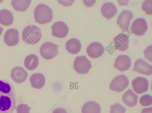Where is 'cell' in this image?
Returning a JSON list of instances; mask_svg holds the SVG:
<instances>
[{"label":"cell","instance_id":"obj_1","mask_svg":"<svg viewBox=\"0 0 152 113\" xmlns=\"http://www.w3.org/2000/svg\"><path fill=\"white\" fill-rule=\"evenodd\" d=\"M16 99L12 84L0 80V113H13L16 108Z\"/></svg>","mask_w":152,"mask_h":113},{"label":"cell","instance_id":"obj_2","mask_svg":"<svg viewBox=\"0 0 152 113\" xmlns=\"http://www.w3.org/2000/svg\"><path fill=\"white\" fill-rule=\"evenodd\" d=\"M34 15L36 22L41 24H46L52 20L53 10L45 4H39L34 9Z\"/></svg>","mask_w":152,"mask_h":113},{"label":"cell","instance_id":"obj_3","mask_svg":"<svg viewBox=\"0 0 152 113\" xmlns=\"http://www.w3.org/2000/svg\"><path fill=\"white\" fill-rule=\"evenodd\" d=\"M42 33L39 27L34 25H29L25 27L22 32V38L26 43L33 45L40 40Z\"/></svg>","mask_w":152,"mask_h":113},{"label":"cell","instance_id":"obj_4","mask_svg":"<svg viewBox=\"0 0 152 113\" xmlns=\"http://www.w3.org/2000/svg\"><path fill=\"white\" fill-rule=\"evenodd\" d=\"M58 45L53 43L47 42L41 45L39 52L41 56L44 59L49 60L52 59L58 54Z\"/></svg>","mask_w":152,"mask_h":113},{"label":"cell","instance_id":"obj_5","mask_svg":"<svg viewBox=\"0 0 152 113\" xmlns=\"http://www.w3.org/2000/svg\"><path fill=\"white\" fill-rule=\"evenodd\" d=\"M73 67L77 73L84 74L88 73L92 65L90 60L85 56H79L75 60Z\"/></svg>","mask_w":152,"mask_h":113},{"label":"cell","instance_id":"obj_6","mask_svg":"<svg viewBox=\"0 0 152 113\" xmlns=\"http://www.w3.org/2000/svg\"><path fill=\"white\" fill-rule=\"evenodd\" d=\"M129 80L124 75H121L115 77L111 82L110 89L113 91L121 92L124 91L128 86Z\"/></svg>","mask_w":152,"mask_h":113},{"label":"cell","instance_id":"obj_7","mask_svg":"<svg viewBox=\"0 0 152 113\" xmlns=\"http://www.w3.org/2000/svg\"><path fill=\"white\" fill-rule=\"evenodd\" d=\"M148 29L147 23L145 19L138 18L132 22L130 30L136 35L142 36L145 34Z\"/></svg>","mask_w":152,"mask_h":113},{"label":"cell","instance_id":"obj_8","mask_svg":"<svg viewBox=\"0 0 152 113\" xmlns=\"http://www.w3.org/2000/svg\"><path fill=\"white\" fill-rule=\"evenodd\" d=\"M52 35L58 38L66 37L69 31V28L64 22L59 21L55 22L51 26Z\"/></svg>","mask_w":152,"mask_h":113},{"label":"cell","instance_id":"obj_9","mask_svg":"<svg viewBox=\"0 0 152 113\" xmlns=\"http://www.w3.org/2000/svg\"><path fill=\"white\" fill-rule=\"evenodd\" d=\"M133 15L131 11L124 10L118 16L116 23L122 30H127L130 25V22Z\"/></svg>","mask_w":152,"mask_h":113},{"label":"cell","instance_id":"obj_10","mask_svg":"<svg viewBox=\"0 0 152 113\" xmlns=\"http://www.w3.org/2000/svg\"><path fill=\"white\" fill-rule=\"evenodd\" d=\"M132 85L134 91L138 94H142L148 90L149 83L147 79L139 76L132 81Z\"/></svg>","mask_w":152,"mask_h":113},{"label":"cell","instance_id":"obj_11","mask_svg":"<svg viewBox=\"0 0 152 113\" xmlns=\"http://www.w3.org/2000/svg\"><path fill=\"white\" fill-rule=\"evenodd\" d=\"M132 70L148 76L152 73V66L141 58L137 59L134 63Z\"/></svg>","mask_w":152,"mask_h":113},{"label":"cell","instance_id":"obj_12","mask_svg":"<svg viewBox=\"0 0 152 113\" xmlns=\"http://www.w3.org/2000/svg\"><path fill=\"white\" fill-rule=\"evenodd\" d=\"M131 65L130 58L126 55H121L116 58L113 67L119 71H124L129 69Z\"/></svg>","mask_w":152,"mask_h":113},{"label":"cell","instance_id":"obj_13","mask_svg":"<svg viewBox=\"0 0 152 113\" xmlns=\"http://www.w3.org/2000/svg\"><path fill=\"white\" fill-rule=\"evenodd\" d=\"M4 40L5 43L9 46L16 45L19 40L18 31L13 28L8 29L4 34Z\"/></svg>","mask_w":152,"mask_h":113},{"label":"cell","instance_id":"obj_14","mask_svg":"<svg viewBox=\"0 0 152 113\" xmlns=\"http://www.w3.org/2000/svg\"><path fill=\"white\" fill-rule=\"evenodd\" d=\"M104 51V48L103 45L98 42L91 43L86 49L88 55L92 58H97L101 56Z\"/></svg>","mask_w":152,"mask_h":113},{"label":"cell","instance_id":"obj_15","mask_svg":"<svg viewBox=\"0 0 152 113\" xmlns=\"http://www.w3.org/2000/svg\"><path fill=\"white\" fill-rule=\"evenodd\" d=\"M113 42L115 49L121 51H125L129 47V36L125 34H120L113 38Z\"/></svg>","mask_w":152,"mask_h":113},{"label":"cell","instance_id":"obj_16","mask_svg":"<svg viewBox=\"0 0 152 113\" xmlns=\"http://www.w3.org/2000/svg\"><path fill=\"white\" fill-rule=\"evenodd\" d=\"M10 75L14 81L19 84L26 80L28 73L23 67L18 66L15 67L12 69Z\"/></svg>","mask_w":152,"mask_h":113},{"label":"cell","instance_id":"obj_17","mask_svg":"<svg viewBox=\"0 0 152 113\" xmlns=\"http://www.w3.org/2000/svg\"><path fill=\"white\" fill-rule=\"evenodd\" d=\"M101 12L103 16L109 20L116 15L117 10L113 3L108 2L103 4L101 9Z\"/></svg>","mask_w":152,"mask_h":113},{"label":"cell","instance_id":"obj_18","mask_svg":"<svg viewBox=\"0 0 152 113\" xmlns=\"http://www.w3.org/2000/svg\"><path fill=\"white\" fill-rule=\"evenodd\" d=\"M29 80L32 87L36 89L42 88L45 84V77L42 73L33 74L30 76Z\"/></svg>","mask_w":152,"mask_h":113},{"label":"cell","instance_id":"obj_19","mask_svg":"<svg viewBox=\"0 0 152 113\" xmlns=\"http://www.w3.org/2000/svg\"><path fill=\"white\" fill-rule=\"evenodd\" d=\"M138 96L129 89L123 95L122 99L123 102L129 107H133L137 103Z\"/></svg>","mask_w":152,"mask_h":113},{"label":"cell","instance_id":"obj_20","mask_svg":"<svg viewBox=\"0 0 152 113\" xmlns=\"http://www.w3.org/2000/svg\"><path fill=\"white\" fill-rule=\"evenodd\" d=\"M66 48L67 51L72 54H76L80 51L81 45L80 41L77 39L72 38L66 43Z\"/></svg>","mask_w":152,"mask_h":113},{"label":"cell","instance_id":"obj_21","mask_svg":"<svg viewBox=\"0 0 152 113\" xmlns=\"http://www.w3.org/2000/svg\"><path fill=\"white\" fill-rule=\"evenodd\" d=\"M101 108L99 105L95 101H89L85 103L82 109V113H100Z\"/></svg>","mask_w":152,"mask_h":113},{"label":"cell","instance_id":"obj_22","mask_svg":"<svg viewBox=\"0 0 152 113\" xmlns=\"http://www.w3.org/2000/svg\"><path fill=\"white\" fill-rule=\"evenodd\" d=\"M39 64L38 58L34 54H31L27 56L25 58L24 61L25 66L28 70H30L36 68Z\"/></svg>","mask_w":152,"mask_h":113},{"label":"cell","instance_id":"obj_23","mask_svg":"<svg viewBox=\"0 0 152 113\" xmlns=\"http://www.w3.org/2000/svg\"><path fill=\"white\" fill-rule=\"evenodd\" d=\"M14 18L12 13L7 9L0 11V23L5 26L11 25L13 21Z\"/></svg>","mask_w":152,"mask_h":113},{"label":"cell","instance_id":"obj_24","mask_svg":"<svg viewBox=\"0 0 152 113\" xmlns=\"http://www.w3.org/2000/svg\"><path fill=\"white\" fill-rule=\"evenodd\" d=\"M31 2L30 0H13L11 4L15 10L23 12L27 10Z\"/></svg>","mask_w":152,"mask_h":113},{"label":"cell","instance_id":"obj_25","mask_svg":"<svg viewBox=\"0 0 152 113\" xmlns=\"http://www.w3.org/2000/svg\"><path fill=\"white\" fill-rule=\"evenodd\" d=\"M142 9L147 15H152V0H146L144 1L142 3Z\"/></svg>","mask_w":152,"mask_h":113},{"label":"cell","instance_id":"obj_26","mask_svg":"<svg viewBox=\"0 0 152 113\" xmlns=\"http://www.w3.org/2000/svg\"><path fill=\"white\" fill-rule=\"evenodd\" d=\"M139 101L140 103L143 106H149L152 104V97L149 95H144L140 97Z\"/></svg>","mask_w":152,"mask_h":113},{"label":"cell","instance_id":"obj_27","mask_svg":"<svg viewBox=\"0 0 152 113\" xmlns=\"http://www.w3.org/2000/svg\"><path fill=\"white\" fill-rule=\"evenodd\" d=\"M126 108L118 103L110 106V113H125Z\"/></svg>","mask_w":152,"mask_h":113},{"label":"cell","instance_id":"obj_28","mask_svg":"<svg viewBox=\"0 0 152 113\" xmlns=\"http://www.w3.org/2000/svg\"><path fill=\"white\" fill-rule=\"evenodd\" d=\"M16 109L17 113H30L31 108L26 104L21 103L18 105Z\"/></svg>","mask_w":152,"mask_h":113},{"label":"cell","instance_id":"obj_29","mask_svg":"<svg viewBox=\"0 0 152 113\" xmlns=\"http://www.w3.org/2000/svg\"><path fill=\"white\" fill-rule=\"evenodd\" d=\"M145 57L148 61L152 62V46H148L143 52Z\"/></svg>","mask_w":152,"mask_h":113},{"label":"cell","instance_id":"obj_30","mask_svg":"<svg viewBox=\"0 0 152 113\" xmlns=\"http://www.w3.org/2000/svg\"><path fill=\"white\" fill-rule=\"evenodd\" d=\"M84 4L87 7H90L93 6L96 2V0H83Z\"/></svg>","mask_w":152,"mask_h":113},{"label":"cell","instance_id":"obj_31","mask_svg":"<svg viewBox=\"0 0 152 113\" xmlns=\"http://www.w3.org/2000/svg\"><path fill=\"white\" fill-rule=\"evenodd\" d=\"M52 113H67V112L64 109L59 108L55 109Z\"/></svg>","mask_w":152,"mask_h":113},{"label":"cell","instance_id":"obj_32","mask_svg":"<svg viewBox=\"0 0 152 113\" xmlns=\"http://www.w3.org/2000/svg\"><path fill=\"white\" fill-rule=\"evenodd\" d=\"M141 113H152V107L144 108Z\"/></svg>","mask_w":152,"mask_h":113},{"label":"cell","instance_id":"obj_33","mask_svg":"<svg viewBox=\"0 0 152 113\" xmlns=\"http://www.w3.org/2000/svg\"><path fill=\"white\" fill-rule=\"evenodd\" d=\"M3 30V28L2 27L0 26V36Z\"/></svg>","mask_w":152,"mask_h":113}]
</instances>
